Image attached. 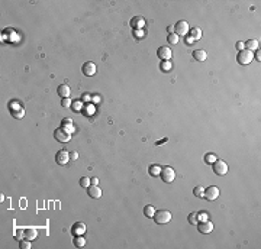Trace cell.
<instances>
[{
	"label": "cell",
	"mask_w": 261,
	"mask_h": 249,
	"mask_svg": "<svg viewBox=\"0 0 261 249\" xmlns=\"http://www.w3.org/2000/svg\"><path fill=\"white\" fill-rule=\"evenodd\" d=\"M73 107H74L75 112H80V109H81V102H74V103H73Z\"/></svg>",
	"instance_id": "obj_33"
},
{
	"label": "cell",
	"mask_w": 261,
	"mask_h": 249,
	"mask_svg": "<svg viewBox=\"0 0 261 249\" xmlns=\"http://www.w3.org/2000/svg\"><path fill=\"white\" fill-rule=\"evenodd\" d=\"M171 62L170 61H163L161 62V65H160V68H161V71H164V73H168L170 70H171Z\"/></svg>",
	"instance_id": "obj_27"
},
{
	"label": "cell",
	"mask_w": 261,
	"mask_h": 249,
	"mask_svg": "<svg viewBox=\"0 0 261 249\" xmlns=\"http://www.w3.org/2000/svg\"><path fill=\"white\" fill-rule=\"evenodd\" d=\"M216 159H218V158H216V155H215V153H206V155H205V162L209 164V165H212Z\"/></svg>",
	"instance_id": "obj_25"
},
{
	"label": "cell",
	"mask_w": 261,
	"mask_h": 249,
	"mask_svg": "<svg viewBox=\"0 0 261 249\" xmlns=\"http://www.w3.org/2000/svg\"><path fill=\"white\" fill-rule=\"evenodd\" d=\"M157 55H158L163 61H170V58H171V55H173V52H171V49L168 48V47H160L158 48V52H157Z\"/></svg>",
	"instance_id": "obj_11"
},
{
	"label": "cell",
	"mask_w": 261,
	"mask_h": 249,
	"mask_svg": "<svg viewBox=\"0 0 261 249\" xmlns=\"http://www.w3.org/2000/svg\"><path fill=\"white\" fill-rule=\"evenodd\" d=\"M90 178H87V177H83V178H80V185H81V187H86V188H87V187H89V185H90Z\"/></svg>",
	"instance_id": "obj_30"
},
{
	"label": "cell",
	"mask_w": 261,
	"mask_h": 249,
	"mask_svg": "<svg viewBox=\"0 0 261 249\" xmlns=\"http://www.w3.org/2000/svg\"><path fill=\"white\" fill-rule=\"evenodd\" d=\"M164 142H167V138H164V139L158 141V142H157V145H161V144H164Z\"/></svg>",
	"instance_id": "obj_43"
},
{
	"label": "cell",
	"mask_w": 261,
	"mask_h": 249,
	"mask_svg": "<svg viewBox=\"0 0 261 249\" xmlns=\"http://www.w3.org/2000/svg\"><path fill=\"white\" fill-rule=\"evenodd\" d=\"M90 181H92V184H94V185H97V182H99V180H97V178H92Z\"/></svg>",
	"instance_id": "obj_42"
},
{
	"label": "cell",
	"mask_w": 261,
	"mask_h": 249,
	"mask_svg": "<svg viewBox=\"0 0 261 249\" xmlns=\"http://www.w3.org/2000/svg\"><path fill=\"white\" fill-rule=\"evenodd\" d=\"M58 96L63 97V99L68 97L70 96V87L67 86V84H61V86L58 87Z\"/></svg>",
	"instance_id": "obj_16"
},
{
	"label": "cell",
	"mask_w": 261,
	"mask_h": 249,
	"mask_svg": "<svg viewBox=\"0 0 261 249\" xmlns=\"http://www.w3.org/2000/svg\"><path fill=\"white\" fill-rule=\"evenodd\" d=\"M255 57H257V59L260 61V48H258V52H257V55H255Z\"/></svg>",
	"instance_id": "obj_44"
},
{
	"label": "cell",
	"mask_w": 261,
	"mask_h": 249,
	"mask_svg": "<svg viewBox=\"0 0 261 249\" xmlns=\"http://www.w3.org/2000/svg\"><path fill=\"white\" fill-rule=\"evenodd\" d=\"M71 230H73V235H83L84 232H86V225H84L83 222H77V223H74L73 225V228H71Z\"/></svg>",
	"instance_id": "obj_13"
},
{
	"label": "cell",
	"mask_w": 261,
	"mask_h": 249,
	"mask_svg": "<svg viewBox=\"0 0 261 249\" xmlns=\"http://www.w3.org/2000/svg\"><path fill=\"white\" fill-rule=\"evenodd\" d=\"M219 188L216 187V185H210V187H207L205 190V193H203V197H205L206 200L212 201V200H216L218 197H219Z\"/></svg>",
	"instance_id": "obj_6"
},
{
	"label": "cell",
	"mask_w": 261,
	"mask_h": 249,
	"mask_svg": "<svg viewBox=\"0 0 261 249\" xmlns=\"http://www.w3.org/2000/svg\"><path fill=\"white\" fill-rule=\"evenodd\" d=\"M12 115L15 116V117H18V119H20V117H22V116H23V110H22V109H19L18 112H13V113H12Z\"/></svg>",
	"instance_id": "obj_34"
},
{
	"label": "cell",
	"mask_w": 261,
	"mask_h": 249,
	"mask_svg": "<svg viewBox=\"0 0 261 249\" xmlns=\"http://www.w3.org/2000/svg\"><path fill=\"white\" fill-rule=\"evenodd\" d=\"M38 238V232L37 229H34V228H29V229H25V239L28 240H35Z\"/></svg>",
	"instance_id": "obj_15"
},
{
	"label": "cell",
	"mask_w": 261,
	"mask_h": 249,
	"mask_svg": "<svg viewBox=\"0 0 261 249\" xmlns=\"http://www.w3.org/2000/svg\"><path fill=\"white\" fill-rule=\"evenodd\" d=\"M203 193H205V190H203L202 185H196L195 190H193V194H195L196 197H203Z\"/></svg>",
	"instance_id": "obj_28"
},
{
	"label": "cell",
	"mask_w": 261,
	"mask_h": 249,
	"mask_svg": "<svg viewBox=\"0 0 261 249\" xmlns=\"http://www.w3.org/2000/svg\"><path fill=\"white\" fill-rule=\"evenodd\" d=\"M87 194L92 197V199H99L100 196H102V190L97 187V185H89L87 187Z\"/></svg>",
	"instance_id": "obj_12"
},
{
	"label": "cell",
	"mask_w": 261,
	"mask_h": 249,
	"mask_svg": "<svg viewBox=\"0 0 261 249\" xmlns=\"http://www.w3.org/2000/svg\"><path fill=\"white\" fill-rule=\"evenodd\" d=\"M190 36L195 39V41L196 39H199V38H202V30H200L199 28H193L192 30H190Z\"/></svg>",
	"instance_id": "obj_22"
},
{
	"label": "cell",
	"mask_w": 261,
	"mask_h": 249,
	"mask_svg": "<svg viewBox=\"0 0 261 249\" xmlns=\"http://www.w3.org/2000/svg\"><path fill=\"white\" fill-rule=\"evenodd\" d=\"M167 30L170 32V33H174V26H168Z\"/></svg>",
	"instance_id": "obj_41"
},
{
	"label": "cell",
	"mask_w": 261,
	"mask_h": 249,
	"mask_svg": "<svg viewBox=\"0 0 261 249\" xmlns=\"http://www.w3.org/2000/svg\"><path fill=\"white\" fill-rule=\"evenodd\" d=\"M135 32H136V33H135V36H136L138 39H139L141 36L144 38V32H142V30H139V29H138V30H135Z\"/></svg>",
	"instance_id": "obj_39"
},
{
	"label": "cell",
	"mask_w": 261,
	"mask_h": 249,
	"mask_svg": "<svg viewBox=\"0 0 261 249\" xmlns=\"http://www.w3.org/2000/svg\"><path fill=\"white\" fill-rule=\"evenodd\" d=\"M167 41H168V44H171V45H177L178 44V36L176 35V33H168Z\"/></svg>",
	"instance_id": "obj_23"
},
{
	"label": "cell",
	"mask_w": 261,
	"mask_h": 249,
	"mask_svg": "<svg viewBox=\"0 0 261 249\" xmlns=\"http://www.w3.org/2000/svg\"><path fill=\"white\" fill-rule=\"evenodd\" d=\"M189 223H190V225H197V223H199V216H197L196 211H193V213L189 214Z\"/></svg>",
	"instance_id": "obj_24"
},
{
	"label": "cell",
	"mask_w": 261,
	"mask_h": 249,
	"mask_svg": "<svg viewBox=\"0 0 261 249\" xmlns=\"http://www.w3.org/2000/svg\"><path fill=\"white\" fill-rule=\"evenodd\" d=\"M236 49H238V51H242V49H245V42H241V41H239V42L236 44Z\"/></svg>",
	"instance_id": "obj_36"
},
{
	"label": "cell",
	"mask_w": 261,
	"mask_h": 249,
	"mask_svg": "<svg viewBox=\"0 0 261 249\" xmlns=\"http://www.w3.org/2000/svg\"><path fill=\"white\" fill-rule=\"evenodd\" d=\"M193 57H195L196 61H205L206 58H207V54H206V51H203V49H196L195 52H193Z\"/></svg>",
	"instance_id": "obj_17"
},
{
	"label": "cell",
	"mask_w": 261,
	"mask_h": 249,
	"mask_svg": "<svg viewBox=\"0 0 261 249\" xmlns=\"http://www.w3.org/2000/svg\"><path fill=\"white\" fill-rule=\"evenodd\" d=\"M144 25H145V19H144L142 16H135V18H132V20H130V26L135 28L136 30L141 29Z\"/></svg>",
	"instance_id": "obj_14"
},
{
	"label": "cell",
	"mask_w": 261,
	"mask_h": 249,
	"mask_svg": "<svg viewBox=\"0 0 261 249\" xmlns=\"http://www.w3.org/2000/svg\"><path fill=\"white\" fill-rule=\"evenodd\" d=\"M15 238H16L18 240H22L23 238H25V230H22V229L16 230V233H15Z\"/></svg>",
	"instance_id": "obj_31"
},
{
	"label": "cell",
	"mask_w": 261,
	"mask_h": 249,
	"mask_svg": "<svg viewBox=\"0 0 261 249\" xmlns=\"http://www.w3.org/2000/svg\"><path fill=\"white\" fill-rule=\"evenodd\" d=\"M73 119H70V117H64L63 120H61V126L64 127V129H67L68 132H71L73 130Z\"/></svg>",
	"instance_id": "obj_19"
},
{
	"label": "cell",
	"mask_w": 261,
	"mask_h": 249,
	"mask_svg": "<svg viewBox=\"0 0 261 249\" xmlns=\"http://www.w3.org/2000/svg\"><path fill=\"white\" fill-rule=\"evenodd\" d=\"M174 30H176V35L177 36H186L187 32H189V23L186 20H180L177 22V25L174 26Z\"/></svg>",
	"instance_id": "obj_7"
},
{
	"label": "cell",
	"mask_w": 261,
	"mask_h": 249,
	"mask_svg": "<svg viewBox=\"0 0 261 249\" xmlns=\"http://www.w3.org/2000/svg\"><path fill=\"white\" fill-rule=\"evenodd\" d=\"M19 246H20V249H29L31 248V240H28V239L19 240Z\"/></svg>",
	"instance_id": "obj_29"
},
{
	"label": "cell",
	"mask_w": 261,
	"mask_h": 249,
	"mask_svg": "<svg viewBox=\"0 0 261 249\" xmlns=\"http://www.w3.org/2000/svg\"><path fill=\"white\" fill-rule=\"evenodd\" d=\"M154 220L158 225H166L171 220V213L168 210H157L154 213Z\"/></svg>",
	"instance_id": "obj_1"
},
{
	"label": "cell",
	"mask_w": 261,
	"mask_h": 249,
	"mask_svg": "<svg viewBox=\"0 0 261 249\" xmlns=\"http://www.w3.org/2000/svg\"><path fill=\"white\" fill-rule=\"evenodd\" d=\"M252 58H254V54H252L251 51H248V49L239 51L238 55H236V59H238V62H239L241 65H248V64L252 61Z\"/></svg>",
	"instance_id": "obj_2"
},
{
	"label": "cell",
	"mask_w": 261,
	"mask_h": 249,
	"mask_svg": "<svg viewBox=\"0 0 261 249\" xmlns=\"http://www.w3.org/2000/svg\"><path fill=\"white\" fill-rule=\"evenodd\" d=\"M61 104H63V107H70L71 106V100L68 97H65V99H63V103Z\"/></svg>",
	"instance_id": "obj_32"
},
{
	"label": "cell",
	"mask_w": 261,
	"mask_h": 249,
	"mask_svg": "<svg viewBox=\"0 0 261 249\" xmlns=\"http://www.w3.org/2000/svg\"><path fill=\"white\" fill-rule=\"evenodd\" d=\"M77 158H78V153L75 152V151H71V152H70V159H73V161H75Z\"/></svg>",
	"instance_id": "obj_37"
},
{
	"label": "cell",
	"mask_w": 261,
	"mask_h": 249,
	"mask_svg": "<svg viewBox=\"0 0 261 249\" xmlns=\"http://www.w3.org/2000/svg\"><path fill=\"white\" fill-rule=\"evenodd\" d=\"M148 173H149V175H152V177H157V175L161 173V168H160L158 165H149Z\"/></svg>",
	"instance_id": "obj_21"
},
{
	"label": "cell",
	"mask_w": 261,
	"mask_h": 249,
	"mask_svg": "<svg viewBox=\"0 0 261 249\" xmlns=\"http://www.w3.org/2000/svg\"><path fill=\"white\" fill-rule=\"evenodd\" d=\"M81 99H83V102H89V100H90V96H89V94H83Z\"/></svg>",
	"instance_id": "obj_40"
},
{
	"label": "cell",
	"mask_w": 261,
	"mask_h": 249,
	"mask_svg": "<svg viewBox=\"0 0 261 249\" xmlns=\"http://www.w3.org/2000/svg\"><path fill=\"white\" fill-rule=\"evenodd\" d=\"M81 71H83L84 76L92 77V76H94V74H96L97 68H96V64H94V62H84L83 67H81Z\"/></svg>",
	"instance_id": "obj_9"
},
{
	"label": "cell",
	"mask_w": 261,
	"mask_h": 249,
	"mask_svg": "<svg viewBox=\"0 0 261 249\" xmlns=\"http://www.w3.org/2000/svg\"><path fill=\"white\" fill-rule=\"evenodd\" d=\"M186 42H187V45H193L195 39L192 38V36H187V35H186Z\"/></svg>",
	"instance_id": "obj_38"
},
{
	"label": "cell",
	"mask_w": 261,
	"mask_h": 249,
	"mask_svg": "<svg viewBox=\"0 0 261 249\" xmlns=\"http://www.w3.org/2000/svg\"><path fill=\"white\" fill-rule=\"evenodd\" d=\"M212 165H213V173L216 175H225L228 173V164L222 159H216Z\"/></svg>",
	"instance_id": "obj_5"
},
{
	"label": "cell",
	"mask_w": 261,
	"mask_h": 249,
	"mask_svg": "<svg viewBox=\"0 0 261 249\" xmlns=\"http://www.w3.org/2000/svg\"><path fill=\"white\" fill-rule=\"evenodd\" d=\"M260 48V45H258V41H255V39H250V41H247L245 42V49H248V51H254V49H258Z\"/></svg>",
	"instance_id": "obj_18"
},
{
	"label": "cell",
	"mask_w": 261,
	"mask_h": 249,
	"mask_svg": "<svg viewBox=\"0 0 261 249\" xmlns=\"http://www.w3.org/2000/svg\"><path fill=\"white\" fill-rule=\"evenodd\" d=\"M54 136L58 142H68L71 139V132H68L67 129H64L63 126H60L58 129H55L54 132Z\"/></svg>",
	"instance_id": "obj_3"
},
{
	"label": "cell",
	"mask_w": 261,
	"mask_h": 249,
	"mask_svg": "<svg viewBox=\"0 0 261 249\" xmlns=\"http://www.w3.org/2000/svg\"><path fill=\"white\" fill-rule=\"evenodd\" d=\"M197 230L200 233H210L213 230V223L209 220H203L200 223H197Z\"/></svg>",
	"instance_id": "obj_10"
},
{
	"label": "cell",
	"mask_w": 261,
	"mask_h": 249,
	"mask_svg": "<svg viewBox=\"0 0 261 249\" xmlns=\"http://www.w3.org/2000/svg\"><path fill=\"white\" fill-rule=\"evenodd\" d=\"M154 213H155L154 206L148 204V206H145V207H144V214H145L147 217H154Z\"/></svg>",
	"instance_id": "obj_20"
},
{
	"label": "cell",
	"mask_w": 261,
	"mask_h": 249,
	"mask_svg": "<svg viewBox=\"0 0 261 249\" xmlns=\"http://www.w3.org/2000/svg\"><path fill=\"white\" fill-rule=\"evenodd\" d=\"M74 245L75 246H78V248H81V246L86 245V239H84L81 235H77V238L74 239Z\"/></svg>",
	"instance_id": "obj_26"
},
{
	"label": "cell",
	"mask_w": 261,
	"mask_h": 249,
	"mask_svg": "<svg viewBox=\"0 0 261 249\" xmlns=\"http://www.w3.org/2000/svg\"><path fill=\"white\" fill-rule=\"evenodd\" d=\"M160 175H161V178H163L164 182H173L174 178H176V171L171 167H164V168H161Z\"/></svg>",
	"instance_id": "obj_4"
},
{
	"label": "cell",
	"mask_w": 261,
	"mask_h": 249,
	"mask_svg": "<svg viewBox=\"0 0 261 249\" xmlns=\"http://www.w3.org/2000/svg\"><path fill=\"white\" fill-rule=\"evenodd\" d=\"M55 161L58 165H65V164L70 161V153L67 152L65 149H61V151H58L55 155Z\"/></svg>",
	"instance_id": "obj_8"
},
{
	"label": "cell",
	"mask_w": 261,
	"mask_h": 249,
	"mask_svg": "<svg viewBox=\"0 0 261 249\" xmlns=\"http://www.w3.org/2000/svg\"><path fill=\"white\" fill-rule=\"evenodd\" d=\"M197 216H199V220L200 222L207 220V214H206V213H197Z\"/></svg>",
	"instance_id": "obj_35"
}]
</instances>
